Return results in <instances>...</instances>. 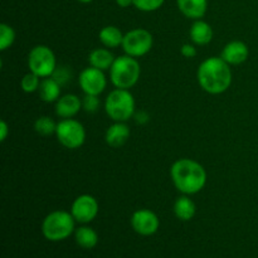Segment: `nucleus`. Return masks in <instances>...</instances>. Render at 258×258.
Returning a JSON list of instances; mask_svg holds the SVG:
<instances>
[{
	"instance_id": "dca6fc26",
	"label": "nucleus",
	"mask_w": 258,
	"mask_h": 258,
	"mask_svg": "<svg viewBox=\"0 0 258 258\" xmlns=\"http://www.w3.org/2000/svg\"><path fill=\"white\" fill-rule=\"evenodd\" d=\"M189 35H190L193 44L207 45L213 39V29H212V27L208 23L202 19H198L194 20V23L191 24Z\"/></svg>"
},
{
	"instance_id": "aec40b11",
	"label": "nucleus",
	"mask_w": 258,
	"mask_h": 258,
	"mask_svg": "<svg viewBox=\"0 0 258 258\" xmlns=\"http://www.w3.org/2000/svg\"><path fill=\"white\" fill-rule=\"evenodd\" d=\"M123 37H125V34L115 25H107V27L102 28L100 34H98L100 42L106 48H117L122 45Z\"/></svg>"
},
{
	"instance_id": "9b49d317",
	"label": "nucleus",
	"mask_w": 258,
	"mask_h": 258,
	"mask_svg": "<svg viewBox=\"0 0 258 258\" xmlns=\"http://www.w3.org/2000/svg\"><path fill=\"white\" fill-rule=\"evenodd\" d=\"M131 227L141 236H153L158 232L160 221L150 209H139L131 216Z\"/></svg>"
},
{
	"instance_id": "20e7f679",
	"label": "nucleus",
	"mask_w": 258,
	"mask_h": 258,
	"mask_svg": "<svg viewBox=\"0 0 258 258\" xmlns=\"http://www.w3.org/2000/svg\"><path fill=\"white\" fill-rule=\"evenodd\" d=\"M140 75L141 67L139 60L127 54L116 57L110 68L111 82L116 88L130 90L139 82Z\"/></svg>"
},
{
	"instance_id": "bb28decb",
	"label": "nucleus",
	"mask_w": 258,
	"mask_h": 258,
	"mask_svg": "<svg viewBox=\"0 0 258 258\" xmlns=\"http://www.w3.org/2000/svg\"><path fill=\"white\" fill-rule=\"evenodd\" d=\"M71 76L72 75H71L68 67H57L55 68L54 73L52 75V77L54 78V80L57 81L60 86H63L71 80Z\"/></svg>"
},
{
	"instance_id": "f8f14e48",
	"label": "nucleus",
	"mask_w": 258,
	"mask_h": 258,
	"mask_svg": "<svg viewBox=\"0 0 258 258\" xmlns=\"http://www.w3.org/2000/svg\"><path fill=\"white\" fill-rule=\"evenodd\" d=\"M249 55L248 45L242 40H232L224 45L221 53L222 59L226 60L229 66L242 64Z\"/></svg>"
},
{
	"instance_id": "1a4fd4ad",
	"label": "nucleus",
	"mask_w": 258,
	"mask_h": 258,
	"mask_svg": "<svg viewBox=\"0 0 258 258\" xmlns=\"http://www.w3.org/2000/svg\"><path fill=\"white\" fill-rule=\"evenodd\" d=\"M98 202L95 197L90 194H82L73 201L71 207V213L76 222L82 224H87L92 222L98 214Z\"/></svg>"
},
{
	"instance_id": "4468645a",
	"label": "nucleus",
	"mask_w": 258,
	"mask_h": 258,
	"mask_svg": "<svg viewBox=\"0 0 258 258\" xmlns=\"http://www.w3.org/2000/svg\"><path fill=\"white\" fill-rule=\"evenodd\" d=\"M131 130L126 122H113L107 128L105 135V140L110 148L117 149L125 145L130 139Z\"/></svg>"
},
{
	"instance_id": "7c9ffc66",
	"label": "nucleus",
	"mask_w": 258,
	"mask_h": 258,
	"mask_svg": "<svg viewBox=\"0 0 258 258\" xmlns=\"http://www.w3.org/2000/svg\"><path fill=\"white\" fill-rule=\"evenodd\" d=\"M116 4L120 8H128L134 5V0H116Z\"/></svg>"
},
{
	"instance_id": "c756f323",
	"label": "nucleus",
	"mask_w": 258,
	"mask_h": 258,
	"mask_svg": "<svg viewBox=\"0 0 258 258\" xmlns=\"http://www.w3.org/2000/svg\"><path fill=\"white\" fill-rule=\"evenodd\" d=\"M8 135H9V126H8L7 121L2 120L0 121V140L5 141Z\"/></svg>"
},
{
	"instance_id": "c85d7f7f",
	"label": "nucleus",
	"mask_w": 258,
	"mask_h": 258,
	"mask_svg": "<svg viewBox=\"0 0 258 258\" xmlns=\"http://www.w3.org/2000/svg\"><path fill=\"white\" fill-rule=\"evenodd\" d=\"M134 118H135V121L138 123L144 125V123L149 122V118H150V116H149L148 112H145V111H139V112H135Z\"/></svg>"
},
{
	"instance_id": "6e6552de",
	"label": "nucleus",
	"mask_w": 258,
	"mask_h": 258,
	"mask_svg": "<svg viewBox=\"0 0 258 258\" xmlns=\"http://www.w3.org/2000/svg\"><path fill=\"white\" fill-rule=\"evenodd\" d=\"M154 44V38L149 30L144 28H136L125 34L122 42V49L127 55L134 58L148 54Z\"/></svg>"
},
{
	"instance_id": "4be33fe9",
	"label": "nucleus",
	"mask_w": 258,
	"mask_h": 258,
	"mask_svg": "<svg viewBox=\"0 0 258 258\" xmlns=\"http://www.w3.org/2000/svg\"><path fill=\"white\" fill-rule=\"evenodd\" d=\"M34 130L42 136H50L53 135V134H55L57 123H55L54 120L50 118L49 116H40V117H38L37 120H35Z\"/></svg>"
},
{
	"instance_id": "f257e3e1",
	"label": "nucleus",
	"mask_w": 258,
	"mask_h": 258,
	"mask_svg": "<svg viewBox=\"0 0 258 258\" xmlns=\"http://www.w3.org/2000/svg\"><path fill=\"white\" fill-rule=\"evenodd\" d=\"M197 80L202 90L211 95L224 93L232 85L231 66L222 57H209L199 64Z\"/></svg>"
},
{
	"instance_id": "f03ea898",
	"label": "nucleus",
	"mask_w": 258,
	"mask_h": 258,
	"mask_svg": "<svg viewBox=\"0 0 258 258\" xmlns=\"http://www.w3.org/2000/svg\"><path fill=\"white\" fill-rule=\"evenodd\" d=\"M174 186L181 194L193 196L203 190L207 184V171L202 164L193 159H178L170 168Z\"/></svg>"
},
{
	"instance_id": "ddd939ff",
	"label": "nucleus",
	"mask_w": 258,
	"mask_h": 258,
	"mask_svg": "<svg viewBox=\"0 0 258 258\" xmlns=\"http://www.w3.org/2000/svg\"><path fill=\"white\" fill-rule=\"evenodd\" d=\"M82 108V100L73 93L60 96L55 102V113L60 118H73Z\"/></svg>"
},
{
	"instance_id": "2f4dec72",
	"label": "nucleus",
	"mask_w": 258,
	"mask_h": 258,
	"mask_svg": "<svg viewBox=\"0 0 258 258\" xmlns=\"http://www.w3.org/2000/svg\"><path fill=\"white\" fill-rule=\"evenodd\" d=\"M77 2H80V3H83V4H88V3L93 2V0H77Z\"/></svg>"
},
{
	"instance_id": "7ed1b4c3",
	"label": "nucleus",
	"mask_w": 258,
	"mask_h": 258,
	"mask_svg": "<svg viewBox=\"0 0 258 258\" xmlns=\"http://www.w3.org/2000/svg\"><path fill=\"white\" fill-rule=\"evenodd\" d=\"M135 98L128 90L115 88L105 100V111L113 122H126L135 115Z\"/></svg>"
},
{
	"instance_id": "412c9836",
	"label": "nucleus",
	"mask_w": 258,
	"mask_h": 258,
	"mask_svg": "<svg viewBox=\"0 0 258 258\" xmlns=\"http://www.w3.org/2000/svg\"><path fill=\"white\" fill-rule=\"evenodd\" d=\"M75 239L80 247L85 249L95 248L98 243V234L93 228L87 226L80 227L75 232Z\"/></svg>"
},
{
	"instance_id": "f3484780",
	"label": "nucleus",
	"mask_w": 258,
	"mask_h": 258,
	"mask_svg": "<svg viewBox=\"0 0 258 258\" xmlns=\"http://www.w3.org/2000/svg\"><path fill=\"white\" fill-rule=\"evenodd\" d=\"M115 59L116 57L113 55V53L110 49H107V48H96L88 55L90 66L97 68V70L103 71V72L110 70Z\"/></svg>"
},
{
	"instance_id": "0eeeda50",
	"label": "nucleus",
	"mask_w": 258,
	"mask_h": 258,
	"mask_svg": "<svg viewBox=\"0 0 258 258\" xmlns=\"http://www.w3.org/2000/svg\"><path fill=\"white\" fill-rule=\"evenodd\" d=\"M58 143L66 149L81 148L86 141V130L85 126L80 121L75 118H62L57 123V130H55Z\"/></svg>"
},
{
	"instance_id": "a211bd4d",
	"label": "nucleus",
	"mask_w": 258,
	"mask_h": 258,
	"mask_svg": "<svg viewBox=\"0 0 258 258\" xmlns=\"http://www.w3.org/2000/svg\"><path fill=\"white\" fill-rule=\"evenodd\" d=\"M196 203L186 194H183V196L179 197L175 201V203H174V214H175V217L179 221H190L196 216Z\"/></svg>"
},
{
	"instance_id": "b1692460",
	"label": "nucleus",
	"mask_w": 258,
	"mask_h": 258,
	"mask_svg": "<svg viewBox=\"0 0 258 258\" xmlns=\"http://www.w3.org/2000/svg\"><path fill=\"white\" fill-rule=\"evenodd\" d=\"M40 82H42V81H40L39 76H37L35 73L29 71L27 75L23 76L22 81H20V87H22V90L24 91L25 93H33L35 92V91L39 90Z\"/></svg>"
},
{
	"instance_id": "423d86ee",
	"label": "nucleus",
	"mask_w": 258,
	"mask_h": 258,
	"mask_svg": "<svg viewBox=\"0 0 258 258\" xmlns=\"http://www.w3.org/2000/svg\"><path fill=\"white\" fill-rule=\"evenodd\" d=\"M28 67L30 72L35 73L40 78L52 77L57 68L54 52L48 45H35L28 55Z\"/></svg>"
},
{
	"instance_id": "9d476101",
	"label": "nucleus",
	"mask_w": 258,
	"mask_h": 258,
	"mask_svg": "<svg viewBox=\"0 0 258 258\" xmlns=\"http://www.w3.org/2000/svg\"><path fill=\"white\" fill-rule=\"evenodd\" d=\"M78 83L85 95L100 96L107 86V78L103 71L90 66L81 72Z\"/></svg>"
},
{
	"instance_id": "5701e85b",
	"label": "nucleus",
	"mask_w": 258,
	"mask_h": 258,
	"mask_svg": "<svg viewBox=\"0 0 258 258\" xmlns=\"http://www.w3.org/2000/svg\"><path fill=\"white\" fill-rule=\"evenodd\" d=\"M15 30L10 25L0 24V50H7L15 42Z\"/></svg>"
},
{
	"instance_id": "2eb2a0df",
	"label": "nucleus",
	"mask_w": 258,
	"mask_h": 258,
	"mask_svg": "<svg viewBox=\"0 0 258 258\" xmlns=\"http://www.w3.org/2000/svg\"><path fill=\"white\" fill-rule=\"evenodd\" d=\"M176 5L184 17L198 20L206 15L208 0H176Z\"/></svg>"
},
{
	"instance_id": "39448f33",
	"label": "nucleus",
	"mask_w": 258,
	"mask_h": 258,
	"mask_svg": "<svg viewBox=\"0 0 258 258\" xmlns=\"http://www.w3.org/2000/svg\"><path fill=\"white\" fill-rule=\"evenodd\" d=\"M76 219L71 212L54 211L48 214L42 223V233L48 241L59 242L75 232Z\"/></svg>"
},
{
	"instance_id": "cd10ccee",
	"label": "nucleus",
	"mask_w": 258,
	"mask_h": 258,
	"mask_svg": "<svg viewBox=\"0 0 258 258\" xmlns=\"http://www.w3.org/2000/svg\"><path fill=\"white\" fill-rule=\"evenodd\" d=\"M180 53H181V55L185 58H194L198 52H197L196 45L191 44V43H185V44L181 45Z\"/></svg>"
},
{
	"instance_id": "6ab92c4d",
	"label": "nucleus",
	"mask_w": 258,
	"mask_h": 258,
	"mask_svg": "<svg viewBox=\"0 0 258 258\" xmlns=\"http://www.w3.org/2000/svg\"><path fill=\"white\" fill-rule=\"evenodd\" d=\"M60 87L62 86L57 82L53 77L43 78L39 87V96L42 101L47 103L57 102L60 97Z\"/></svg>"
},
{
	"instance_id": "a878e982",
	"label": "nucleus",
	"mask_w": 258,
	"mask_h": 258,
	"mask_svg": "<svg viewBox=\"0 0 258 258\" xmlns=\"http://www.w3.org/2000/svg\"><path fill=\"white\" fill-rule=\"evenodd\" d=\"M101 101L96 95H85L82 98V108L87 113H96L100 108Z\"/></svg>"
},
{
	"instance_id": "393cba45",
	"label": "nucleus",
	"mask_w": 258,
	"mask_h": 258,
	"mask_svg": "<svg viewBox=\"0 0 258 258\" xmlns=\"http://www.w3.org/2000/svg\"><path fill=\"white\" fill-rule=\"evenodd\" d=\"M165 0H134V7L141 12H155L163 7Z\"/></svg>"
}]
</instances>
